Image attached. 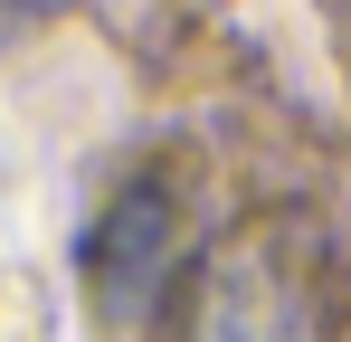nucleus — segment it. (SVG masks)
Instances as JSON below:
<instances>
[{
  "label": "nucleus",
  "mask_w": 351,
  "mask_h": 342,
  "mask_svg": "<svg viewBox=\"0 0 351 342\" xmlns=\"http://www.w3.org/2000/svg\"><path fill=\"white\" fill-rule=\"evenodd\" d=\"M171 247H180V200L162 181H133L114 209L95 219V238H86V285H95V304H105V314H143L152 285L171 276Z\"/></svg>",
  "instance_id": "obj_2"
},
{
  "label": "nucleus",
  "mask_w": 351,
  "mask_h": 342,
  "mask_svg": "<svg viewBox=\"0 0 351 342\" xmlns=\"http://www.w3.org/2000/svg\"><path fill=\"white\" fill-rule=\"evenodd\" d=\"M332 333V285H323V238L304 219H256L228 247L199 257L180 342H323Z\"/></svg>",
  "instance_id": "obj_1"
}]
</instances>
